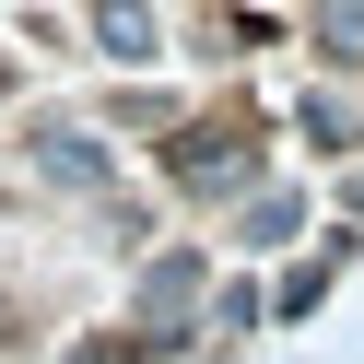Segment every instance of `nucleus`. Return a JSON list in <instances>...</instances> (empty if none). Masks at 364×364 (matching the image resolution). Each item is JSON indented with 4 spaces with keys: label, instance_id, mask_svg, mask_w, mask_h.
Here are the masks:
<instances>
[{
    "label": "nucleus",
    "instance_id": "1",
    "mask_svg": "<svg viewBox=\"0 0 364 364\" xmlns=\"http://www.w3.org/2000/svg\"><path fill=\"white\" fill-rule=\"evenodd\" d=\"M247 165H259L247 129H200V141L176 153V188H247Z\"/></svg>",
    "mask_w": 364,
    "mask_h": 364
},
{
    "label": "nucleus",
    "instance_id": "2",
    "mask_svg": "<svg viewBox=\"0 0 364 364\" xmlns=\"http://www.w3.org/2000/svg\"><path fill=\"white\" fill-rule=\"evenodd\" d=\"M36 165H48V176H71V188H106V141H95V129H71V118H59V129H36Z\"/></svg>",
    "mask_w": 364,
    "mask_h": 364
},
{
    "label": "nucleus",
    "instance_id": "3",
    "mask_svg": "<svg viewBox=\"0 0 364 364\" xmlns=\"http://www.w3.org/2000/svg\"><path fill=\"white\" fill-rule=\"evenodd\" d=\"M188 306H200V259L176 247V259H153V282H141V317H153V329H176Z\"/></svg>",
    "mask_w": 364,
    "mask_h": 364
},
{
    "label": "nucleus",
    "instance_id": "4",
    "mask_svg": "<svg viewBox=\"0 0 364 364\" xmlns=\"http://www.w3.org/2000/svg\"><path fill=\"white\" fill-rule=\"evenodd\" d=\"M317 59H341V71H364V0H317Z\"/></svg>",
    "mask_w": 364,
    "mask_h": 364
},
{
    "label": "nucleus",
    "instance_id": "5",
    "mask_svg": "<svg viewBox=\"0 0 364 364\" xmlns=\"http://www.w3.org/2000/svg\"><path fill=\"white\" fill-rule=\"evenodd\" d=\"M95 36H106V59H153V12L141 0H95Z\"/></svg>",
    "mask_w": 364,
    "mask_h": 364
},
{
    "label": "nucleus",
    "instance_id": "6",
    "mask_svg": "<svg viewBox=\"0 0 364 364\" xmlns=\"http://www.w3.org/2000/svg\"><path fill=\"white\" fill-rule=\"evenodd\" d=\"M294 223H306L294 188H259V200H247V247H294Z\"/></svg>",
    "mask_w": 364,
    "mask_h": 364
}]
</instances>
